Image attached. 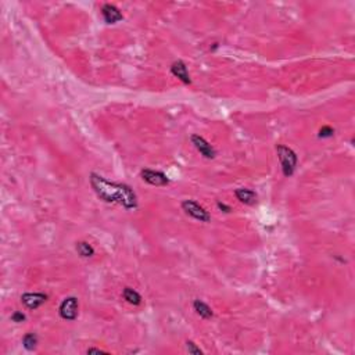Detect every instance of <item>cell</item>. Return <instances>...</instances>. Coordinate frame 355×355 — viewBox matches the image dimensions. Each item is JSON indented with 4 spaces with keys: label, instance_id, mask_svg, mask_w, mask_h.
<instances>
[{
    "label": "cell",
    "instance_id": "18",
    "mask_svg": "<svg viewBox=\"0 0 355 355\" xmlns=\"http://www.w3.org/2000/svg\"><path fill=\"white\" fill-rule=\"evenodd\" d=\"M86 354H106V351H103L100 348H89Z\"/></svg>",
    "mask_w": 355,
    "mask_h": 355
},
{
    "label": "cell",
    "instance_id": "8",
    "mask_svg": "<svg viewBox=\"0 0 355 355\" xmlns=\"http://www.w3.org/2000/svg\"><path fill=\"white\" fill-rule=\"evenodd\" d=\"M171 72L174 77H177L179 81H182L185 85H190L192 84V79H190V74L187 71V67L183 61L178 60L172 65H171Z\"/></svg>",
    "mask_w": 355,
    "mask_h": 355
},
{
    "label": "cell",
    "instance_id": "13",
    "mask_svg": "<svg viewBox=\"0 0 355 355\" xmlns=\"http://www.w3.org/2000/svg\"><path fill=\"white\" fill-rule=\"evenodd\" d=\"M77 251L82 258H90L94 254V248L89 243H86V241H78Z\"/></svg>",
    "mask_w": 355,
    "mask_h": 355
},
{
    "label": "cell",
    "instance_id": "5",
    "mask_svg": "<svg viewBox=\"0 0 355 355\" xmlns=\"http://www.w3.org/2000/svg\"><path fill=\"white\" fill-rule=\"evenodd\" d=\"M140 177L142 179L150 183L153 186H165L170 183V179L167 178L165 174H162L160 171H154V170H143L140 172Z\"/></svg>",
    "mask_w": 355,
    "mask_h": 355
},
{
    "label": "cell",
    "instance_id": "19",
    "mask_svg": "<svg viewBox=\"0 0 355 355\" xmlns=\"http://www.w3.org/2000/svg\"><path fill=\"white\" fill-rule=\"evenodd\" d=\"M218 208L222 209L224 212H231L232 211L231 207H229V206H226V204H224V203H218Z\"/></svg>",
    "mask_w": 355,
    "mask_h": 355
},
{
    "label": "cell",
    "instance_id": "4",
    "mask_svg": "<svg viewBox=\"0 0 355 355\" xmlns=\"http://www.w3.org/2000/svg\"><path fill=\"white\" fill-rule=\"evenodd\" d=\"M78 298L77 297H67L60 305V317L65 321H75L78 318Z\"/></svg>",
    "mask_w": 355,
    "mask_h": 355
},
{
    "label": "cell",
    "instance_id": "3",
    "mask_svg": "<svg viewBox=\"0 0 355 355\" xmlns=\"http://www.w3.org/2000/svg\"><path fill=\"white\" fill-rule=\"evenodd\" d=\"M182 209L187 215L200 221V222H209L211 221V215H209L208 211L193 200L182 201Z\"/></svg>",
    "mask_w": 355,
    "mask_h": 355
},
{
    "label": "cell",
    "instance_id": "16",
    "mask_svg": "<svg viewBox=\"0 0 355 355\" xmlns=\"http://www.w3.org/2000/svg\"><path fill=\"white\" fill-rule=\"evenodd\" d=\"M333 135H334V129L330 128V126H324L321 131H319V138H322V139H327V138H332Z\"/></svg>",
    "mask_w": 355,
    "mask_h": 355
},
{
    "label": "cell",
    "instance_id": "10",
    "mask_svg": "<svg viewBox=\"0 0 355 355\" xmlns=\"http://www.w3.org/2000/svg\"><path fill=\"white\" fill-rule=\"evenodd\" d=\"M236 197H237V200L241 201L243 204H246V206H254L255 203H257V193H255L254 190H251V189H247V187H240V189H236Z\"/></svg>",
    "mask_w": 355,
    "mask_h": 355
},
{
    "label": "cell",
    "instance_id": "11",
    "mask_svg": "<svg viewBox=\"0 0 355 355\" xmlns=\"http://www.w3.org/2000/svg\"><path fill=\"white\" fill-rule=\"evenodd\" d=\"M193 307H194V311L197 312V315L200 318H203V319H211L212 315H214L212 309L209 308L206 302L201 301V300H196V301L193 302Z\"/></svg>",
    "mask_w": 355,
    "mask_h": 355
},
{
    "label": "cell",
    "instance_id": "6",
    "mask_svg": "<svg viewBox=\"0 0 355 355\" xmlns=\"http://www.w3.org/2000/svg\"><path fill=\"white\" fill-rule=\"evenodd\" d=\"M192 143H193L194 147L197 148V151H199L204 158H208V160L215 158V148L211 146L204 138H201L200 135H193V136H192Z\"/></svg>",
    "mask_w": 355,
    "mask_h": 355
},
{
    "label": "cell",
    "instance_id": "7",
    "mask_svg": "<svg viewBox=\"0 0 355 355\" xmlns=\"http://www.w3.org/2000/svg\"><path fill=\"white\" fill-rule=\"evenodd\" d=\"M21 301L28 309H36L47 301V296L43 293H25L21 296Z\"/></svg>",
    "mask_w": 355,
    "mask_h": 355
},
{
    "label": "cell",
    "instance_id": "2",
    "mask_svg": "<svg viewBox=\"0 0 355 355\" xmlns=\"http://www.w3.org/2000/svg\"><path fill=\"white\" fill-rule=\"evenodd\" d=\"M276 153H278V158L282 165V171L286 178L292 177L297 167V155L294 153L290 147L285 146V145H279L276 147Z\"/></svg>",
    "mask_w": 355,
    "mask_h": 355
},
{
    "label": "cell",
    "instance_id": "1",
    "mask_svg": "<svg viewBox=\"0 0 355 355\" xmlns=\"http://www.w3.org/2000/svg\"><path fill=\"white\" fill-rule=\"evenodd\" d=\"M90 186L100 200L111 204H121L126 209L138 207V197L131 187L124 183L110 182L99 174H90Z\"/></svg>",
    "mask_w": 355,
    "mask_h": 355
},
{
    "label": "cell",
    "instance_id": "9",
    "mask_svg": "<svg viewBox=\"0 0 355 355\" xmlns=\"http://www.w3.org/2000/svg\"><path fill=\"white\" fill-rule=\"evenodd\" d=\"M101 16L107 24H117L124 18L122 13L114 4H104L101 8Z\"/></svg>",
    "mask_w": 355,
    "mask_h": 355
},
{
    "label": "cell",
    "instance_id": "15",
    "mask_svg": "<svg viewBox=\"0 0 355 355\" xmlns=\"http://www.w3.org/2000/svg\"><path fill=\"white\" fill-rule=\"evenodd\" d=\"M186 350L189 351V354H194V355H201L203 354V351H201L200 348L196 346V343L193 341H186Z\"/></svg>",
    "mask_w": 355,
    "mask_h": 355
},
{
    "label": "cell",
    "instance_id": "17",
    "mask_svg": "<svg viewBox=\"0 0 355 355\" xmlns=\"http://www.w3.org/2000/svg\"><path fill=\"white\" fill-rule=\"evenodd\" d=\"M11 321L13 322H16V324H21V322H24L25 321V315H24L23 312H14L13 315H11Z\"/></svg>",
    "mask_w": 355,
    "mask_h": 355
},
{
    "label": "cell",
    "instance_id": "12",
    "mask_svg": "<svg viewBox=\"0 0 355 355\" xmlns=\"http://www.w3.org/2000/svg\"><path fill=\"white\" fill-rule=\"evenodd\" d=\"M122 296H124L125 300L129 304H132V305H140V302H142V296L136 290L131 289V287H125Z\"/></svg>",
    "mask_w": 355,
    "mask_h": 355
},
{
    "label": "cell",
    "instance_id": "14",
    "mask_svg": "<svg viewBox=\"0 0 355 355\" xmlns=\"http://www.w3.org/2000/svg\"><path fill=\"white\" fill-rule=\"evenodd\" d=\"M23 344L25 350H28V351H33L36 346H38V336L35 334V333H28V334H25L23 339Z\"/></svg>",
    "mask_w": 355,
    "mask_h": 355
}]
</instances>
